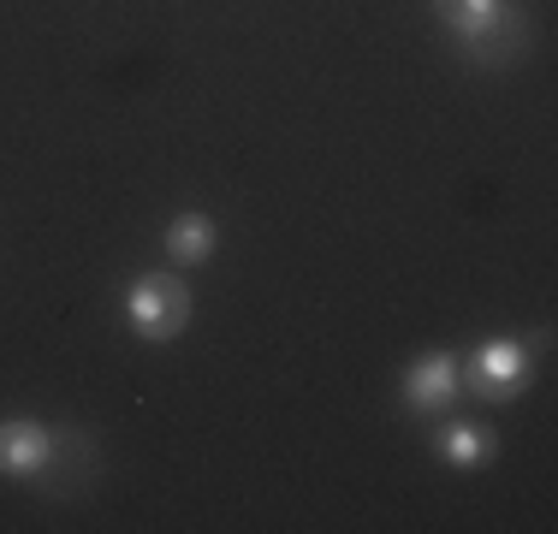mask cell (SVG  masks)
I'll return each instance as SVG.
<instances>
[{
  "instance_id": "cell-6",
  "label": "cell",
  "mask_w": 558,
  "mask_h": 534,
  "mask_svg": "<svg viewBox=\"0 0 558 534\" xmlns=\"http://www.w3.org/2000/svg\"><path fill=\"white\" fill-rule=\"evenodd\" d=\"M434 451H440L451 470H482V463H494V434L475 422H446L434 434Z\"/></svg>"
},
{
  "instance_id": "cell-1",
  "label": "cell",
  "mask_w": 558,
  "mask_h": 534,
  "mask_svg": "<svg viewBox=\"0 0 558 534\" xmlns=\"http://www.w3.org/2000/svg\"><path fill=\"white\" fill-rule=\"evenodd\" d=\"M125 315H131V327H137L143 339L167 344L172 332L191 320V291H184L179 279H167V274H143L137 286L125 291Z\"/></svg>"
},
{
  "instance_id": "cell-7",
  "label": "cell",
  "mask_w": 558,
  "mask_h": 534,
  "mask_svg": "<svg viewBox=\"0 0 558 534\" xmlns=\"http://www.w3.org/2000/svg\"><path fill=\"white\" fill-rule=\"evenodd\" d=\"M167 256L172 262H208L215 256V220L208 214H179L167 226Z\"/></svg>"
},
{
  "instance_id": "cell-3",
  "label": "cell",
  "mask_w": 558,
  "mask_h": 534,
  "mask_svg": "<svg viewBox=\"0 0 558 534\" xmlns=\"http://www.w3.org/2000/svg\"><path fill=\"white\" fill-rule=\"evenodd\" d=\"M458 363H451V356H416V363L404 368V404L410 410H422V416H428V410H446L451 398H458Z\"/></svg>"
},
{
  "instance_id": "cell-5",
  "label": "cell",
  "mask_w": 558,
  "mask_h": 534,
  "mask_svg": "<svg viewBox=\"0 0 558 534\" xmlns=\"http://www.w3.org/2000/svg\"><path fill=\"white\" fill-rule=\"evenodd\" d=\"M434 12H440L463 43H494L505 31V0H434Z\"/></svg>"
},
{
  "instance_id": "cell-4",
  "label": "cell",
  "mask_w": 558,
  "mask_h": 534,
  "mask_svg": "<svg viewBox=\"0 0 558 534\" xmlns=\"http://www.w3.org/2000/svg\"><path fill=\"white\" fill-rule=\"evenodd\" d=\"M54 458V439L36 422H0V475H36Z\"/></svg>"
},
{
  "instance_id": "cell-2",
  "label": "cell",
  "mask_w": 558,
  "mask_h": 534,
  "mask_svg": "<svg viewBox=\"0 0 558 534\" xmlns=\"http://www.w3.org/2000/svg\"><path fill=\"white\" fill-rule=\"evenodd\" d=\"M470 380L463 386H475L482 398H494V404H505V398H517L529 386V351L517 339H487L482 351L470 356Z\"/></svg>"
}]
</instances>
